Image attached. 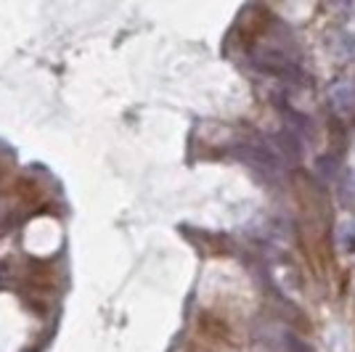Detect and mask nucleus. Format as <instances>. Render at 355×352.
Wrapping results in <instances>:
<instances>
[{
	"mask_svg": "<svg viewBox=\"0 0 355 352\" xmlns=\"http://www.w3.org/2000/svg\"><path fill=\"white\" fill-rule=\"evenodd\" d=\"M239 157L252 164L257 173H266V175H279L284 170L282 157L276 154V148L266 146L260 141H252V143H241L239 146Z\"/></svg>",
	"mask_w": 355,
	"mask_h": 352,
	"instance_id": "obj_1",
	"label": "nucleus"
},
{
	"mask_svg": "<svg viewBox=\"0 0 355 352\" xmlns=\"http://www.w3.org/2000/svg\"><path fill=\"white\" fill-rule=\"evenodd\" d=\"M257 67L268 74H276L279 80H286V82H302V69L292 56H286L282 51H263L257 56Z\"/></svg>",
	"mask_w": 355,
	"mask_h": 352,
	"instance_id": "obj_2",
	"label": "nucleus"
},
{
	"mask_svg": "<svg viewBox=\"0 0 355 352\" xmlns=\"http://www.w3.org/2000/svg\"><path fill=\"white\" fill-rule=\"evenodd\" d=\"M331 103L342 114H355V82H340L331 90Z\"/></svg>",
	"mask_w": 355,
	"mask_h": 352,
	"instance_id": "obj_3",
	"label": "nucleus"
},
{
	"mask_svg": "<svg viewBox=\"0 0 355 352\" xmlns=\"http://www.w3.org/2000/svg\"><path fill=\"white\" fill-rule=\"evenodd\" d=\"M276 344H279L282 352H315L305 339H300L297 334H292L289 328H279V331H276Z\"/></svg>",
	"mask_w": 355,
	"mask_h": 352,
	"instance_id": "obj_4",
	"label": "nucleus"
},
{
	"mask_svg": "<svg viewBox=\"0 0 355 352\" xmlns=\"http://www.w3.org/2000/svg\"><path fill=\"white\" fill-rule=\"evenodd\" d=\"M315 170H318V175L326 177V180H334V177L340 175L342 170V161L334 157V154H326L321 159L315 161Z\"/></svg>",
	"mask_w": 355,
	"mask_h": 352,
	"instance_id": "obj_5",
	"label": "nucleus"
},
{
	"mask_svg": "<svg viewBox=\"0 0 355 352\" xmlns=\"http://www.w3.org/2000/svg\"><path fill=\"white\" fill-rule=\"evenodd\" d=\"M340 247L347 252V254L355 252V222H345L340 228Z\"/></svg>",
	"mask_w": 355,
	"mask_h": 352,
	"instance_id": "obj_6",
	"label": "nucleus"
},
{
	"mask_svg": "<svg viewBox=\"0 0 355 352\" xmlns=\"http://www.w3.org/2000/svg\"><path fill=\"white\" fill-rule=\"evenodd\" d=\"M16 188H19V196L27 199V202H37V199H40V188H37L35 183H30V180H19Z\"/></svg>",
	"mask_w": 355,
	"mask_h": 352,
	"instance_id": "obj_7",
	"label": "nucleus"
}]
</instances>
